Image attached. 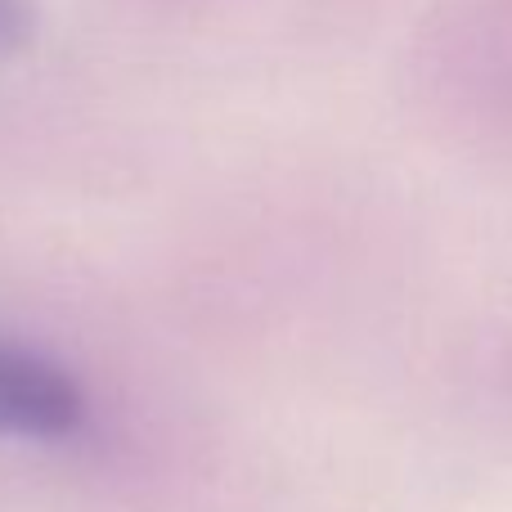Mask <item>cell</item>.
<instances>
[{
  "instance_id": "cell-1",
  "label": "cell",
  "mask_w": 512,
  "mask_h": 512,
  "mask_svg": "<svg viewBox=\"0 0 512 512\" xmlns=\"http://www.w3.org/2000/svg\"><path fill=\"white\" fill-rule=\"evenodd\" d=\"M86 423L77 378L27 346L0 342V436L54 441Z\"/></svg>"
},
{
  "instance_id": "cell-2",
  "label": "cell",
  "mask_w": 512,
  "mask_h": 512,
  "mask_svg": "<svg viewBox=\"0 0 512 512\" xmlns=\"http://www.w3.org/2000/svg\"><path fill=\"white\" fill-rule=\"evenodd\" d=\"M32 32V5L27 0H0V54L14 50Z\"/></svg>"
}]
</instances>
